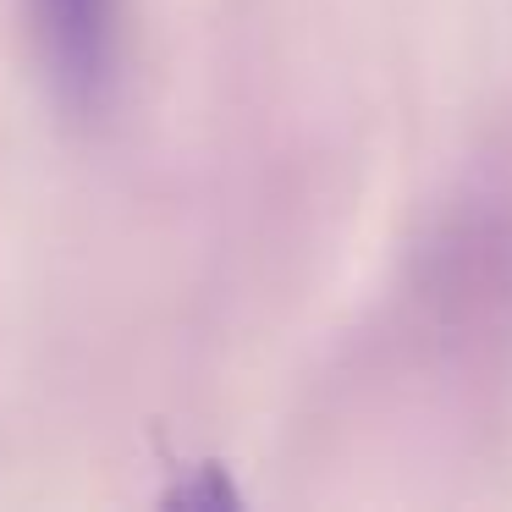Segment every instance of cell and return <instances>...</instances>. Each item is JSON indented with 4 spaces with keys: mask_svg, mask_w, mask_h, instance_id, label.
Returning <instances> with one entry per match:
<instances>
[{
    "mask_svg": "<svg viewBox=\"0 0 512 512\" xmlns=\"http://www.w3.org/2000/svg\"><path fill=\"white\" fill-rule=\"evenodd\" d=\"M34 56L67 116H100L122 78V0H28Z\"/></svg>",
    "mask_w": 512,
    "mask_h": 512,
    "instance_id": "obj_1",
    "label": "cell"
}]
</instances>
